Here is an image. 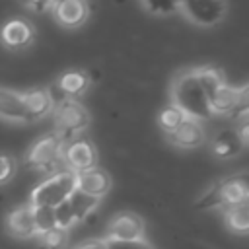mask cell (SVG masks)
<instances>
[{
	"label": "cell",
	"mask_w": 249,
	"mask_h": 249,
	"mask_svg": "<svg viewBox=\"0 0 249 249\" xmlns=\"http://www.w3.org/2000/svg\"><path fill=\"white\" fill-rule=\"evenodd\" d=\"M224 84L222 74L216 68H193L175 76L171 84V105L183 111L191 119H210V97Z\"/></svg>",
	"instance_id": "6da1fadb"
},
{
	"label": "cell",
	"mask_w": 249,
	"mask_h": 249,
	"mask_svg": "<svg viewBox=\"0 0 249 249\" xmlns=\"http://www.w3.org/2000/svg\"><path fill=\"white\" fill-rule=\"evenodd\" d=\"M249 196V187L245 181V175H233L224 181H218L212 185L196 202L195 208L210 210V208H230L247 202Z\"/></svg>",
	"instance_id": "7a4b0ae2"
},
{
	"label": "cell",
	"mask_w": 249,
	"mask_h": 249,
	"mask_svg": "<svg viewBox=\"0 0 249 249\" xmlns=\"http://www.w3.org/2000/svg\"><path fill=\"white\" fill-rule=\"evenodd\" d=\"M76 189V173L70 169H60L56 173H53L51 177H47L45 181H41L29 198L31 206H51L54 208L56 204H60L62 200H66L72 191Z\"/></svg>",
	"instance_id": "3957f363"
},
{
	"label": "cell",
	"mask_w": 249,
	"mask_h": 249,
	"mask_svg": "<svg viewBox=\"0 0 249 249\" xmlns=\"http://www.w3.org/2000/svg\"><path fill=\"white\" fill-rule=\"evenodd\" d=\"M89 126V113L88 109L78 103L76 99H62L54 107V128L60 142H68L72 138H78L80 132H84Z\"/></svg>",
	"instance_id": "277c9868"
},
{
	"label": "cell",
	"mask_w": 249,
	"mask_h": 249,
	"mask_svg": "<svg viewBox=\"0 0 249 249\" xmlns=\"http://www.w3.org/2000/svg\"><path fill=\"white\" fill-rule=\"evenodd\" d=\"M183 16L198 27H212L220 23L228 12L226 0H179Z\"/></svg>",
	"instance_id": "5b68a950"
},
{
	"label": "cell",
	"mask_w": 249,
	"mask_h": 249,
	"mask_svg": "<svg viewBox=\"0 0 249 249\" xmlns=\"http://www.w3.org/2000/svg\"><path fill=\"white\" fill-rule=\"evenodd\" d=\"M62 142L60 138L53 134H45L39 140L33 142V146L27 152V165L41 171H51L56 167V163L62 161Z\"/></svg>",
	"instance_id": "8992f818"
},
{
	"label": "cell",
	"mask_w": 249,
	"mask_h": 249,
	"mask_svg": "<svg viewBox=\"0 0 249 249\" xmlns=\"http://www.w3.org/2000/svg\"><path fill=\"white\" fill-rule=\"evenodd\" d=\"M62 161L74 173H82L97 165V152L88 138H72L62 144Z\"/></svg>",
	"instance_id": "52a82bcc"
},
{
	"label": "cell",
	"mask_w": 249,
	"mask_h": 249,
	"mask_svg": "<svg viewBox=\"0 0 249 249\" xmlns=\"http://www.w3.org/2000/svg\"><path fill=\"white\" fill-rule=\"evenodd\" d=\"M107 239L117 241H136L144 239V222L134 212H119L109 222Z\"/></svg>",
	"instance_id": "ba28073f"
},
{
	"label": "cell",
	"mask_w": 249,
	"mask_h": 249,
	"mask_svg": "<svg viewBox=\"0 0 249 249\" xmlns=\"http://www.w3.org/2000/svg\"><path fill=\"white\" fill-rule=\"evenodd\" d=\"M54 19L68 29L80 27L89 16V6L86 0H58L51 6Z\"/></svg>",
	"instance_id": "9c48e42d"
},
{
	"label": "cell",
	"mask_w": 249,
	"mask_h": 249,
	"mask_svg": "<svg viewBox=\"0 0 249 249\" xmlns=\"http://www.w3.org/2000/svg\"><path fill=\"white\" fill-rule=\"evenodd\" d=\"M35 39V31L31 27V23H27L25 19H8L2 29H0V41L4 47L12 49V51H21L27 49Z\"/></svg>",
	"instance_id": "30bf717a"
},
{
	"label": "cell",
	"mask_w": 249,
	"mask_h": 249,
	"mask_svg": "<svg viewBox=\"0 0 249 249\" xmlns=\"http://www.w3.org/2000/svg\"><path fill=\"white\" fill-rule=\"evenodd\" d=\"M76 189L86 193V195H91V196H97L101 198L103 195L109 193L111 189V177L105 169L101 167H91V169H86L82 173H76Z\"/></svg>",
	"instance_id": "8fae6325"
},
{
	"label": "cell",
	"mask_w": 249,
	"mask_h": 249,
	"mask_svg": "<svg viewBox=\"0 0 249 249\" xmlns=\"http://www.w3.org/2000/svg\"><path fill=\"white\" fill-rule=\"evenodd\" d=\"M21 101H23V111H25L27 123L39 121L54 109V99H53L51 91H47V89L25 91V93H21Z\"/></svg>",
	"instance_id": "7c38bea8"
},
{
	"label": "cell",
	"mask_w": 249,
	"mask_h": 249,
	"mask_svg": "<svg viewBox=\"0 0 249 249\" xmlns=\"http://www.w3.org/2000/svg\"><path fill=\"white\" fill-rule=\"evenodd\" d=\"M167 136H169L171 144H175L179 148H196L204 140V130L196 119L185 117L183 123L173 132H169Z\"/></svg>",
	"instance_id": "4fadbf2b"
},
{
	"label": "cell",
	"mask_w": 249,
	"mask_h": 249,
	"mask_svg": "<svg viewBox=\"0 0 249 249\" xmlns=\"http://www.w3.org/2000/svg\"><path fill=\"white\" fill-rule=\"evenodd\" d=\"M245 99V89H237L233 86H228L226 82L214 91V95L210 97V111L212 115H228L231 113L239 101Z\"/></svg>",
	"instance_id": "5bb4252c"
},
{
	"label": "cell",
	"mask_w": 249,
	"mask_h": 249,
	"mask_svg": "<svg viewBox=\"0 0 249 249\" xmlns=\"http://www.w3.org/2000/svg\"><path fill=\"white\" fill-rule=\"evenodd\" d=\"M54 86L64 95V99H78L89 88V76L84 70H68L56 80Z\"/></svg>",
	"instance_id": "9a60e30c"
},
{
	"label": "cell",
	"mask_w": 249,
	"mask_h": 249,
	"mask_svg": "<svg viewBox=\"0 0 249 249\" xmlns=\"http://www.w3.org/2000/svg\"><path fill=\"white\" fill-rule=\"evenodd\" d=\"M6 228H8L10 235H14V237H31V235H35L31 206L21 204V206L14 208L6 218Z\"/></svg>",
	"instance_id": "2e32d148"
},
{
	"label": "cell",
	"mask_w": 249,
	"mask_h": 249,
	"mask_svg": "<svg viewBox=\"0 0 249 249\" xmlns=\"http://www.w3.org/2000/svg\"><path fill=\"white\" fill-rule=\"evenodd\" d=\"M245 148V144L241 142V138L237 136V132L231 128V130H222L218 132L214 138H212V144H210V150L216 158H222V160H228V158H233L237 156L241 150Z\"/></svg>",
	"instance_id": "e0dca14e"
},
{
	"label": "cell",
	"mask_w": 249,
	"mask_h": 249,
	"mask_svg": "<svg viewBox=\"0 0 249 249\" xmlns=\"http://www.w3.org/2000/svg\"><path fill=\"white\" fill-rule=\"evenodd\" d=\"M0 117L8 121H16V123H27L21 93L0 88Z\"/></svg>",
	"instance_id": "ac0fdd59"
},
{
	"label": "cell",
	"mask_w": 249,
	"mask_h": 249,
	"mask_svg": "<svg viewBox=\"0 0 249 249\" xmlns=\"http://www.w3.org/2000/svg\"><path fill=\"white\" fill-rule=\"evenodd\" d=\"M101 198L97 196H91V195H86L78 189L72 191V195L68 196V202H70V208H72V214H74V222H84L99 204Z\"/></svg>",
	"instance_id": "d6986e66"
},
{
	"label": "cell",
	"mask_w": 249,
	"mask_h": 249,
	"mask_svg": "<svg viewBox=\"0 0 249 249\" xmlns=\"http://www.w3.org/2000/svg\"><path fill=\"white\" fill-rule=\"evenodd\" d=\"M224 220H226V226L233 233L245 235L249 231V204L243 202V204H237V206L224 208Z\"/></svg>",
	"instance_id": "ffe728a7"
},
{
	"label": "cell",
	"mask_w": 249,
	"mask_h": 249,
	"mask_svg": "<svg viewBox=\"0 0 249 249\" xmlns=\"http://www.w3.org/2000/svg\"><path fill=\"white\" fill-rule=\"evenodd\" d=\"M31 214H33V228H35V233L37 235H41V233L56 228V224H54V212H53L51 206H31Z\"/></svg>",
	"instance_id": "44dd1931"
},
{
	"label": "cell",
	"mask_w": 249,
	"mask_h": 249,
	"mask_svg": "<svg viewBox=\"0 0 249 249\" xmlns=\"http://www.w3.org/2000/svg\"><path fill=\"white\" fill-rule=\"evenodd\" d=\"M183 119H185V115H183V111L181 109H177L175 105H167V107H163L161 111H160V115H158V124H160V128L163 130V132H173L181 123H183Z\"/></svg>",
	"instance_id": "7402d4cb"
},
{
	"label": "cell",
	"mask_w": 249,
	"mask_h": 249,
	"mask_svg": "<svg viewBox=\"0 0 249 249\" xmlns=\"http://www.w3.org/2000/svg\"><path fill=\"white\" fill-rule=\"evenodd\" d=\"M39 239H41L43 249H64L66 247V241H68V230L53 228V230L41 233Z\"/></svg>",
	"instance_id": "603a6c76"
},
{
	"label": "cell",
	"mask_w": 249,
	"mask_h": 249,
	"mask_svg": "<svg viewBox=\"0 0 249 249\" xmlns=\"http://www.w3.org/2000/svg\"><path fill=\"white\" fill-rule=\"evenodd\" d=\"M144 8L156 16H169L179 10V0H142Z\"/></svg>",
	"instance_id": "cb8c5ba5"
},
{
	"label": "cell",
	"mask_w": 249,
	"mask_h": 249,
	"mask_svg": "<svg viewBox=\"0 0 249 249\" xmlns=\"http://www.w3.org/2000/svg\"><path fill=\"white\" fill-rule=\"evenodd\" d=\"M53 212H54V224H56V228L68 230V228H72V226L76 224V222H74V214H72V208H70L68 198L62 200L60 204H56V206L53 208Z\"/></svg>",
	"instance_id": "d4e9b609"
},
{
	"label": "cell",
	"mask_w": 249,
	"mask_h": 249,
	"mask_svg": "<svg viewBox=\"0 0 249 249\" xmlns=\"http://www.w3.org/2000/svg\"><path fill=\"white\" fill-rule=\"evenodd\" d=\"M16 175V160L12 156L0 154V185H6Z\"/></svg>",
	"instance_id": "484cf974"
},
{
	"label": "cell",
	"mask_w": 249,
	"mask_h": 249,
	"mask_svg": "<svg viewBox=\"0 0 249 249\" xmlns=\"http://www.w3.org/2000/svg\"><path fill=\"white\" fill-rule=\"evenodd\" d=\"M105 249H152V245L144 239L136 241H117V239H105Z\"/></svg>",
	"instance_id": "4316f807"
},
{
	"label": "cell",
	"mask_w": 249,
	"mask_h": 249,
	"mask_svg": "<svg viewBox=\"0 0 249 249\" xmlns=\"http://www.w3.org/2000/svg\"><path fill=\"white\" fill-rule=\"evenodd\" d=\"M19 2L25 8H29L31 12H35V14H43V12L51 10V6H53L51 0H19Z\"/></svg>",
	"instance_id": "83f0119b"
},
{
	"label": "cell",
	"mask_w": 249,
	"mask_h": 249,
	"mask_svg": "<svg viewBox=\"0 0 249 249\" xmlns=\"http://www.w3.org/2000/svg\"><path fill=\"white\" fill-rule=\"evenodd\" d=\"M78 249H105V241H89Z\"/></svg>",
	"instance_id": "f1b7e54d"
},
{
	"label": "cell",
	"mask_w": 249,
	"mask_h": 249,
	"mask_svg": "<svg viewBox=\"0 0 249 249\" xmlns=\"http://www.w3.org/2000/svg\"><path fill=\"white\" fill-rule=\"evenodd\" d=\"M51 2H53V4H54V2H58V0H51Z\"/></svg>",
	"instance_id": "f546056e"
}]
</instances>
